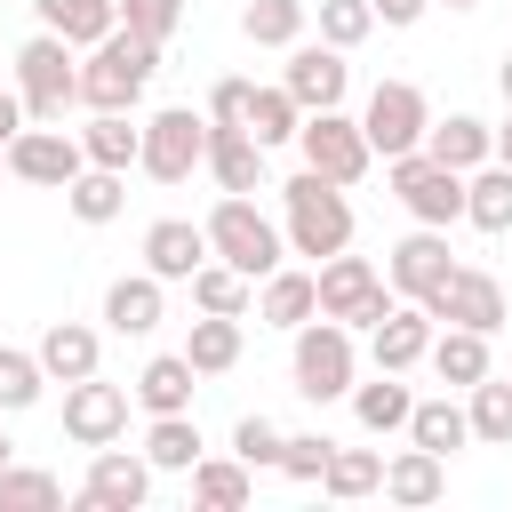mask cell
<instances>
[{"mask_svg": "<svg viewBox=\"0 0 512 512\" xmlns=\"http://www.w3.org/2000/svg\"><path fill=\"white\" fill-rule=\"evenodd\" d=\"M152 72H160V40L112 24V32L88 48V64H80V104H88V112H136V96L152 88Z\"/></svg>", "mask_w": 512, "mask_h": 512, "instance_id": "cell-2", "label": "cell"}, {"mask_svg": "<svg viewBox=\"0 0 512 512\" xmlns=\"http://www.w3.org/2000/svg\"><path fill=\"white\" fill-rule=\"evenodd\" d=\"M0 464H8V440H0Z\"/></svg>", "mask_w": 512, "mask_h": 512, "instance_id": "cell-55", "label": "cell"}, {"mask_svg": "<svg viewBox=\"0 0 512 512\" xmlns=\"http://www.w3.org/2000/svg\"><path fill=\"white\" fill-rule=\"evenodd\" d=\"M32 352H40V368H48L56 384H80V376H96V360H104V336H96L88 320H48V336H40Z\"/></svg>", "mask_w": 512, "mask_h": 512, "instance_id": "cell-24", "label": "cell"}, {"mask_svg": "<svg viewBox=\"0 0 512 512\" xmlns=\"http://www.w3.org/2000/svg\"><path fill=\"white\" fill-rule=\"evenodd\" d=\"M296 152H304V168H320V176H336V184H360V176L376 168V144H368V128H360V120H344V104L304 112Z\"/></svg>", "mask_w": 512, "mask_h": 512, "instance_id": "cell-7", "label": "cell"}, {"mask_svg": "<svg viewBox=\"0 0 512 512\" xmlns=\"http://www.w3.org/2000/svg\"><path fill=\"white\" fill-rule=\"evenodd\" d=\"M40 384H48L40 352H16V344H0V408H32V400H40Z\"/></svg>", "mask_w": 512, "mask_h": 512, "instance_id": "cell-43", "label": "cell"}, {"mask_svg": "<svg viewBox=\"0 0 512 512\" xmlns=\"http://www.w3.org/2000/svg\"><path fill=\"white\" fill-rule=\"evenodd\" d=\"M496 160H504V168H512V120H504V128H496Z\"/></svg>", "mask_w": 512, "mask_h": 512, "instance_id": "cell-50", "label": "cell"}, {"mask_svg": "<svg viewBox=\"0 0 512 512\" xmlns=\"http://www.w3.org/2000/svg\"><path fill=\"white\" fill-rule=\"evenodd\" d=\"M136 168H144L152 184H184L192 168H208V112H192V104L152 112V120H144V152H136Z\"/></svg>", "mask_w": 512, "mask_h": 512, "instance_id": "cell-6", "label": "cell"}, {"mask_svg": "<svg viewBox=\"0 0 512 512\" xmlns=\"http://www.w3.org/2000/svg\"><path fill=\"white\" fill-rule=\"evenodd\" d=\"M392 304H400V296L384 288V272H376L368 256H344V248H336V256L320 264V312H328V320H344V328H376Z\"/></svg>", "mask_w": 512, "mask_h": 512, "instance_id": "cell-9", "label": "cell"}, {"mask_svg": "<svg viewBox=\"0 0 512 512\" xmlns=\"http://www.w3.org/2000/svg\"><path fill=\"white\" fill-rule=\"evenodd\" d=\"M144 456H152V472H192V464L208 456L192 408H184V416H152V424H144Z\"/></svg>", "mask_w": 512, "mask_h": 512, "instance_id": "cell-34", "label": "cell"}, {"mask_svg": "<svg viewBox=\"0 0 512 512\" xmlns=\"http://www.w3.org/2000/svg\"><path fill=\"white\" fill-rule=\"evenodd\" d=\"M432 336H440V320H432L424 304H408V296H400V304L368 328V360H376V368H392V376H408L416 360H432Z\"/></svg>", "mask_w": 512, "mask_h": 512, "instance_id": "cell-17", "label": "cell"}, {"mask_svg": "<svg viewBox=\"0 0 512 512\" xmlns=\"http://www.w3.org/2000/svg\"><path fill=\"white\" fill-rule=\"evenodd\" d=\"M320 312V272H296V264H280V272H264V288H256V328H304Z\"/></svg>", "mask_w": 512, "mask_h": 512, "instance_id": "cell-21", "label": "cell"}, {"mask_svg": "<svg viewBox=\"0 0 512 512\" xmlns=\"http://www.w3.org/2000/svg\"><path fill=\"white\" fill-rule=\"evenodd\" d=\"M160 312H168V280H160V272H120V280L104 288V328H112V336H152Z\"/></svg>", "mask_w": 512, "mask_h": 512, "instance_id": "cell-19", "label": "cell"}, {"mask_svg": "<svg viewBox=\"0 0 512 512\" xmlns=\"http://www.w3.org/2000/svg\"><path fill=\"white\" fill-rule=\"evenodd\" d=\"M8 56H16V48H0V72H8Z\"/></svg>", "mask_w": 512, "mask_h": 512, "instance_id": "cell-52", "label": "cell"}, {"mask_svg": "<svg viewBox=\"0 0 512 512\" xmlns=\"http://www.w3.org/2000/svg\"><path fill=\"white\" fill-rule=\"evenodd\" d=\"M448 8H480V0H448Z\"/></svg>", "mask_w": 512, "mask_h": 512, "instance_id": "cell-53", "label": "cell"}, {"mask_svg": "<svg viewBox=\"0 0 512 512\" xmlns=\"http://www.w3.org/2000/svg\"><path fill=\"white\" fill-rule=\"evenodd\" d=\"M424 152H432L440 168L472 176L480 160H496V128H488V120H472V112H448V120H432V128H424Z\"/></svg>", "mask_w": 512, "mask_h": 512, "instance_id": "cell-23", "label": "cell"}, {"mask_svg": "<svg viewBox=\"0 0 512 512\" xmlns=\"http://www.w3.org/2000/svg\"><path fill=\"white\" fill-rule=\"evenodd\" d=\"M32 16H40V32H56V40H72L88 56L120 24V0H32Z\"/></svg>", "mask_w": 512, "mask_h": 512, "instance_id": "cell-26", "label": "cell"}, {"mask_svg": "<svg viewBox=\"0 0 512 512\" xmlns=\"http://www.w3.org/2000/svg\"><path fill=\"white\" fill-rule=\"evenodd\" d=\"M384 176H392V192H400V208L416 216V224H464V176L456 168H440L424 144L416 152H400V160H384Z\"/></svg>", "mask_w": 512, "mask_h": 512, "instance_id": "cell-8", "label": "cell"}, {"mask_svg": "<svg viewBox=\"0 0 512 512\" xmlns=\"http://www.w3.org/2000/svg\"><path fill=\"white\" fill-rule=\"evenodd\" d=\"M360 128H368L376 160H400V152H416V144H424V128H432V104H424V88H416V80H376V88H368V112H360Z\"/></svg>", "mask_w": 512, "mask_h": 512, "instance_id": "cell-10", "label": "cell"}, {"mask_svg": "<svg viewBox=\"0 0 512 512\" xmlns=\"http://www.w3.org/2000/svg\"><path fill=\"white\" fill-rule=\"evenodd\" d=\"M296 128H304V104L272 80V88H248V136L264 144V152H280V144H296Z\"/></svg>", "mask_w": 512, "mask_h": 512, "instance_id": "cell-36", "label": "cell"}, {"mask_svg": "<svg viewBox=\"0 0 512 512\" xmlns=\"http://www.w3.org/2000/svg\"><path fill=\"white\" fill-rule=\"evenodd\" d=\"M408 440L416 448H432V456H456L464 440H472V416L440 392V400H416V416H408Z\"/></svg>", "mask_w": 512, "mask_h": 512, "instance_id": "cell-38", "label": "cell"}, {"mask_svg": "<svg viewBox=\"0 0 512 512\" xmlns=\"http://www.w3.org/2000/svg\"><path fill=\"white\" fill-rule=\"evenodd\" d=\"M248 496H256V464H240V456H200V464H192V504L240 512Z\"/></svg>", "mask_w": 512, "mask_h": 512, "instance_id": "cell-28", "label": "cell"}, {"mask_svg": "<svg viewBox=\"0 0 512 512\" xmlns=\"http://www.w3.org/2000/svg\"><path fill=\"white\" fill-rule=\"evenodd\" d=\"M208 256H216V248H208V224H192V216H160V224H144V272H160V280H192Z\"/></svg>", "mask_w": 512, "mask_h": 512, "instance_id": "cell-18", "label": "cell"}, {"mask_svg": "<svg viewBox=\"0 0 512 512\" xmlns=\"http://www.w3.org/2000/svg\"><path fill=\"white\" fill-rule=\"evenodd\" d=\"M424 312H432L440 328H480V336H496V328L512 320V288H504L496 272H480V264H456Z\"/></svg>", "mask_w": 512, "mask_h": 512, "instance_id": "cell-11", "label": "cell"}, {"mask_svg": "<svg viewBox=\"0 0 512 512\" xmlns=\"http://www.w3.org/2000/svg\"><path fill=\"white\" fill-rule=\"evenodd\" d=\"M280 448H288V432H280L272 416H240V424H232V456H240V464H256V472L272 464V472H280Z\"/></svg>", "mask_w": 512, "mask_h": 512, "instance_id": "cell-44", "label": "cell"}, {"mask_svg": "<svg viewBox=\"0 0 512 512\" xmlns=\"http://www.w3.org/2000/svg\"><path fill=\"white\" fill-rule=\"evenodd\" d=\"M184 360H192L200 376L240 368V312H200V320H192V336H184Z\"/></svg>", "mask_w": 512, "mask_h": 512, "instance_id": "cell-31", "label": "cell"}, {"mask_svg": "<svg viewBox=\"0 0 512 512\" xmlns=\"http://www.w3.org/2000/svg\"><path fill=\"white\" fill-rule=\"evenodd\" d=\"M288 376H296V392H304L312 408H320V400H352V376H360L352 328L328 320V312H312V320L296 328V344H288Z\"/></svg>", "mask_w": 512, "mask_h": 512, "instance_id": "cell-3", "label": "cell"}, {"mask_svg": "<svg viewBox=\"0 0 512 512\" xmlns=\"http://www.w3.org/2000/svg\"><path fill=\"white\" fill-rule=\"evenodd\" d=\"M280 208H288V256H312V264H328L336 248H352V200H344V184L336 176H320V168H296L288 184H280Z\"/></svg>", "mask_w": 512, "mask_h": 512, "instance_id": "cell-1", "label": "cell"}, {"mask_svg": "<svg viewBox=\"0 0 512 512\" xmlns=\"http://www.w3.org/2000/svg\"><path fill=\"white\" fill-rule=\"evenodd\" d=\"M320 488H328L336 504H360V496H376V488H384V456H376V448H328Z\"/></svg>", "mask_w": 512, "mask_h": 512, "instance_id": "cell-39", "label": "cell"}, {"mask_svg": "<svg viewBox=\"0 0 512 512\" xmlns=\"http://www.w3.org/2000/svg\"><path fill=\"white\" fill-rule=\"evenodd\" d=\"M448 272H456V256H448V232H440V224H416V232L384 256V280H392V296H408V304H432Z\"/></svg>", "mask_w": 512, "mask_h": 512, "instance_id": "cell-14", "label": "cell"}, {"mask_svg": "<svg viewBox=\"0 0 512 512\" xmlns=\"http://www.w3.org/2000/svg\"><path fill=\"white\" fill-rule=\"evenodd\" d=\"M368 8H376V24H392V32H408V24H416V16L432 8V0H368Z\"/></svg>", "mask_w": 512, "mask_h": 512, "instance_id": "cell-49", "label": "cell"}, {"mask_svg": "<svg viewBox=\"0 0 512 512\" xmlns=\"http://www.w3.org/2000/svg\"><path fill=\"white\" fill-rule=\"evenodd\" d=\"M280 88H288L304 112H328V104H344L352 64H344V48H328V40H296L288 64H280Z\"/></svg>", "mask_w": 512, "mask_h": 512, "instance_id": "cell-16", "label": "cell"}, {"mask_svg": "<svg viewBox=\"0 0 512 512\" xmlns=\"http://www.w3.org/2000/svg\"><path fill=\"white\" fill-rule=\"evenodd\" d=\"M64 208H72L80 224H112V216L128 208V168H80V176L64 184Z\"/></svg>", "mask_w": 512, "mask_h": 512, "instance_id": "cell-30", "label": "cell"}, {"mask_svg": "<svg viewBox=\"0 0 512 512\" xmlns=\"http://www.w3.org/2000/svg\"><path fill=\"white\" fill-rule=\"evenodd\" d=\"M72 56H80V48L56 40V32H32V40L8 56V80H16V96H24L32 120H64V112L80 104V64H72Z\"/></svg>", "mask_w": 512, "mask_h": 512, "instance_id": "cell-4", "label": "cell"}, {"mask_svg": "<svg viewBox=\"0 0 512 512\" xmlns=\"http://www.w3.org/2000/svg\"><path fill=\"white\" fill-rule=\"evenodd\" d=\"M496 80H504V104H512V64H504V72H496Z\"/></svg>", "mask_w": 512, "mask_h": 512, "instance_id": "cell-51", "label": "cell"}, {"mask_svg": "<svg viewBox=\"0 0 512 512\" xmlns=\"http://www.w3.org/2000/svg\"><path fill=\"white\" fill-rule=\"evenodd\" d=\"M328 448H336L328 432H288V448H280V472H288V480H320V472H328Z\"/></svg>", "mask_w": 512, "mask_h": 512, "instance_id": "cell-46", "label": "cell"}, {"mask_svg": "<svg viewBox=\"0 0 512 512\" xmlns=\"http://www.w3.org/2000/svg\"><path fill=\"white\" fill-rule=\"evenodd\" d=\"M120 24L128 32H144V40H160L168 48V32L184 24V0H120Z\"/></svg>", "mask_w": 512, "mask_h": 512, "instance_id": "cell-45", "label": "cell"}, {"mask_svg": "<svg viewBox=\"0 0 512 512\" xmlns=\"http://www.w3.org/2000/svg\"><path fill=\"white\" fill-rule=\"evenodd\" d=\"M192 384H200V368H192L184 352H152V360L136 368L128 392H136L144 416H184V408H192Z\"/></svg>", "mask_w": 512, "mask_h": 512, "instance_id": "cell-22", "label": "cell"}, {"mask_svg": "<svg viewBox=\"0 0 512 512\" xmlns=\"http://www.w3.org/2000/svg\"><path fill=\"white\" fill-rule=\"evenodd\" d=\"M384 496L392 504H408V512H424V504H440L448 496V456H432V448H400L392 464H384Z\"/></svg>", "mask_w": 512, "mask_h": 512, "instance_id": "cell-25", "label": "cell"}, {"mask_svg": "<svg viewBox=\"0 0 512 512\" xmlns=\"http://www.w3.org/2000/svg\"><path fill=\"white\" fill-rule=\"evenodd\" d=\"M184 288H192V304H200V312H240V320H248V304H256V280H248L240 264H224V256H208Z\"/></svg>", "mask_w": 512, "mask_h": 512, "instance_id": "cell-37", "label": "cell"}, {"mask_svg": "<svg viewBox=\"0 0 512 512\" xmlns=\"http://www.w3.org/2000/svg\"><path fill=\"white\" fill-rule=\"evenodd\" d=\"M208 176L224 192H264V144L240 120H208Z\"/></svg>", "mask_w": 512, "mask_h": 512, "instance_id": "cell-20", "label": "cell"}, {"mask_svg": "<svg viewBox=\"0 0 512 512\" xmlns=\"http://www.w3.org/2000/svg\"><path fill=\"white\" fill-rule=\"evenodd\" d=\"M56 504H64V480H56V472L0 464V512H56Z\"/></svg>", "mask_w": 512, "mask_h": 512, "instance_id": "cell-41", "label": "cell"}, {"mask_svg": "<svg viewBox=\"0 0 512 512\" xmlns=\"http://www.w3.org/2000/svg\"><path fill=\"white\" fill-rule=\"evenodd\" d=\"M88 168V152H80V136H64L56 120H32L16 144H8V176L16 184H40V192H64L72 176Z\"/></svg>", "mask_w": 512, "mask_h": 512, "instance_id": "cell-12", "label": "cell"}, {"mask_svg": "<svg viewBox=\"0 0 512 512\" xmlns=\"http://www.w3.org/2000/svg\"><path fill=\"white\" fill-rule=\"evenodd\" d=\"M144 496H152V456H128V448H96L88 456L80 512H144Z\"/></svg>", "mask_w": 512, "mask_h": 512, "instance_id": "cell-15", "label": "cell"}, {"mask_svg": "<svg viewBox=\"0 0 512 512\" xmlns=\"http://www.w3.org/2000/svg\"><path fill=\"white\" fill-rule=\"evenodd\" d=\"M24 128H32V112H24V96H16V88H0V152H8V144H16Z\"/></svg>", "mask_w": 512, "mask_h": 512, "instance_id": "cell-48", "label": "cell"}, {"mask_svg": "<svg viewBox=\"0 0 512 512\" xmlns=\"http://www.w3.org/2000/svg\"><path fill=\"white\" fill-rule=\"evenodd\" d=\"M128 400H136V392H120V384H104V376L64 384V440H72V448H112V440L128 432Z\"/></svg>", "mask_w": 512, "mask_h": 512, "instance_id": "cell-13", "label": "cell"}, {"mask_svg": "<svg viewBox=\"0 0 512 512\" xmlns=\"http://www.w3.org/2000/svg\"><path fill=\"white\" fill-rule=\"evenodd\" d=\"M304 24H312V0H248V8H240L248 48H296Z\"/></svg>", "mask_w": 512, "mask_h": 512, "instance_id": "cell-35", "label": "cell"}, {"mask_svg": "<svg viewBox=\"0 0 512 512\" xmlns=\"http://www.w3.org/2000/svg\"><path fill=\"white\" fill-rule=\"evenodd\" d=\"M368 32H376V8H368V0H320V40H328V48L352 56Z\"/></svg>", "mask_w": 512, "mask_h": 512, "instance_id": "cell-42", "label": "cell"}, {"mask_svg": "<svg viewBox=\"0 0 512 512\" xmlns=\"http://www.w3.org/2000/svg\"><path fill=\"white\" fill-rule=\"evenodd\" d=\"M352 416H360L368 432H408V416H416V392H408L392 368H376V384H352Z\"/></svg>", "mask_w": 512, "mask_h": 512, "instance_id": "cell-33", "label": "cell"}, {"mask_svg": "<svg viewBox=\"0 0 512 512\" xmlns=\"http://www.w3.org/2000/svg\"><path fill=\"white\" fill-rule=\"evenodd\" d=\"M464 416H472V440H480V448H512V384L480 376L472 400H464Z\"/></svg>", "mask_w": 512, "mask_h": 512, "instance_id": "cell-40", "label": "cell"}, {"mask_svg": "<svg viewBox=\"0 0 512 512\" xmlns=\"http://www.w3.org/2000/svg\"><path fill=\"white\" fill-rule=\"evenodd\" d=\"M208 248H216L224 264H240L248 280H264V272L288 264V232H280L248 192H224V200L208 208Z\"/></svg>", "mask_w": 512, "mask_h": 512, "instance_id": "cell-5", "label": "cell"}, {"mask_svg": "<svg viewBox=\"0 0 512 512\" xmlns=\"http://www.w3.org/2000/svg\"><path fill=\"white\" fill-rule=\"evenodd\" d=\"M464 224L512 232V168H504V160H480V168L464 176Z\"/></svg>", "mask_w": 512, "mask_h": 512, "instance_id": "cell-29", "label": "cell"}, {"mask_svg": "<svg viewBox=\"0 0 512 512\" xmlns=\"http://www.w3.org/2000/svg\"><path fill=\"white\" fill-rule=\"evenodd\" d=\"M80 152H88V168H136V152H144V120H128V112H88Z\"/></svg>", "mask_w": 512, "mask_h": 512, "instance_id": "cell-27", "label": "cell"}, {"mask_svg": "<svg viewBox=\"0 0 512 512\" xmlns=\"http://www.w3.org/2000/svg\"><path fill=\"white\" fill-rule=\"evenodd\" d=\"M248 88H256V80H216V88H208V120H240V128H248Z\"/></svg>", "mask_w": 512, "mask_h": 512, "instance_id": "cell-47", "label": "cell"}, {"mask_svg": "<svg viewBox=\"0 0 512 512\" xmlns=\"http://www.w3.org/2000/svg\"><path fill=\"white\" fill-rule=\"evenodd\" d=\"M432 376L456 384V392H472V384L488 376V336H480V328H440V336H432Z\"/></svg>", "mask_w": 512, "mask_h": 512, "instance_id": "cell-32", "label": "cell"}, {"mask_svg": "<svg viewBox=\"0 0 512 512\" xmlns=\"http://www.w3.org/2000/svg\"><path fill=\"white\" fill-rule=\"evenodd\" d=\"M0 176H8V152H0Z\"/></svg>", "mask_w": 512, "mask_h": 512, "instance_id": "cell-54", "label": "cell"}]
</instances>
